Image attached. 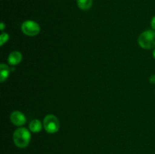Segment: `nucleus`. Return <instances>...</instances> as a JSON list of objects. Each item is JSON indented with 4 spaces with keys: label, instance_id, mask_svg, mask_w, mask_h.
<instances>
[{
    "label": "nucleus",
    "instance_id": "nucleus-11",
    "mask_svg": "<svg viewBox=\"0 0 155 154\" xmlns=\"http://www.w3.org/2000/svg\"><path fill=\"white\" fill-rule=\"evenodd\" d=\"M151 27H152L153 30H155V15H154V17H153L152 19H151Z\"/></svg>",
    "mask_w": 155,
    "mask_h": 154
},
{
    "label": "nucleus",
    "instance_id": "nucleus-13",
    "mask_svg": "<svg viewBox=\"0 0 155 154\" xmlns=\"http://www.w3.org/2000/svg\"><path fill=\"white\" fill-rule=\"evenodd\" d=\"M5 24L3 22H2L1 24H0V30H1L2 31H3L5 29Z\"/></svg>",
    "mask_w": 155,
    "mask_h": 154
},
{
    "label": "nucleus",
    "instance_id": "nucleus-4",
    "mask_svg": "<svg viewBox=\"0 0 155 154\" xmlns=\"http://www.w3.org/2000/svg\"><path fill=\"white\" fill-rule=\"evenodd\" d=\"M21 30L26 36H35L40 32V27L36 21L28 20L23 22L21 24Z\"/></svg>",
    "mask_w": 155,
    "mask_h": 154
},
{
    "label": "nucleus",
    "instance_id": "nucleus-9",
    "mask_svg": "<svg viewBox=\"0 0 155 154\" xmlns=\"http://www.w3.org/2000/svg\"><path fill=\"white\" fill-rule=\"evenodd\" d=\"M77 4L82 10H89L92 5V0H77Z\"/></svg>",
    "mask_w": 155,
    "mask_h": 154
},
{
    "label": "nucleus",
    "instance_id": "nucleus-3",
    "mask_svg": "<svg viewBox=\"0 0 155 154\" xmlns=\"http://www.w3.org/2000/svg\"><path fill=\"white\" fill-rule=\"evenodd\" d=\"M43 127L46 132L54 134L60 128V122L54 115L48 114L44 118Z\"/></svg>",
    "mask_w": 155,
    "mask_h": 154
},
{
    "label": "nucleus",
    "instance_id": "nucleus-7",
    "mask_svg": "<svg viewBox=\"0 0 155 154\" xmlns=\"http://www.w3.org/2000/svg\"><path fill=\"white\" fill-rule=\"evenodd\" d=\"M12 69L5 63L0 64V82H3L8 78Z\"/></svg>",
    "mask_w": 155,
    "mask_h": 154
},
{
    "label": "nucleus",
    "instance_id": "nucleus-1",
    "mask_svg": "<svg viewBox=\"0 0 155 154\" xmlns=\"http://www.w3.org/2000/svg\"><path fill=\"white\" fill-rule=\"evenodd\" d=\"M31 139V134L28 129L24 127L17 128L13 134L15 144L19 148H25L29 145Z\"/></svg>",
    "mask_w": 155,
    "mask_h": 154
},
{
    "label": "nucleus",
    "instance_id": "nucleus-6",
    "mask_svg": "<svg viewBox=\"0 0 155 154\" xmlns=\"http://www.w3.org/2000/svg\"><path fill=\"white\" fill-rule=\"evenodd\" d=\"M21 60H22V54L20 51H18L11 52L8 57V63L12 66L19 64Z\"/></svg>",
    "mask_w": 155,
    "mask_h": 154
},
{
    "label": "nucleus",
    "instance_id": "nucleus-8",
    "mask_svg": "<svg viewBox=\"0 0 155 154\" xmlns=\"http://www.w3.org/2000/svg\"><path fill=\"white\" fill-rule=\"evenodd\" d=\"M42 125L39 119H33L29 124V129L33 133H39L42 130Z\"/></svg>",
    "mask_w": 155,
    "mask_h": 154
},
{
    "label": "nucleus",
    "instance_id": "nucleus-2",
    "mask_svg": "<svg viewBox=\"0 0 155 154\" xmlns=\"http://www.w3.org/2000/svg\"><path fill=\"white\" fill-rule=\"evenodd\" d=\"M138 43L144 49H151L155 47V30H146L138 38Z\"/></svg>",
    "mask_w": 155,
    "mask_h": 154
},
{
    "label": "nucleus",
    "instance_id": "nucleus-5",
    "mask_svg": "<svg viewBox=\"0 0 155 154\" xmlns=\"http://www.w3.org/2000/svg\"><path fill=\"white\" fill-rule=\"evenodd\" d=\"M10 120L15 126H22L25 124L27 119L24 113L18 110H15L11 113Z\"/></svg>",
    "mask_w": 155,
    "mask_h": 154
},
{
    "label": "nucleus",
    "instance_id": "nucleus-14",
    "mask_svg": "<svg viewBox=\"0 0 155 154\" xmlns=\"http://www.w3.org/2000/svg\"><path fill=\"white\" fill-rule=\"evenodd\" d=\"M153 57H154V58L155 59V48L154 51H153Z\"/></svg>",
    "mask_w": 155,
    "mask_h": 154
},
{
    "label": "nucleus",
    "instance_id": "nucleus-12",
    "mask_svg": "<svg viewBox=\"0 0 155 154\" xmlns=\"http://www.w3.org/2000/svg\"><path fill=\"white\" fill-rule=\"evenodd\" d=\"M150 82L152 83V84H155V75H152L149 78Z\"/></svg>",
    "mask_w": 155,
    "mask_h": 154
},
{
    "label": "nucleus",
    "instance_id": "nucleus-10",
    "mask_svg": "<svg viewBox=\"0 0 155 154\" xmlns=\"http://www.w3.org/2000/svg\"><path fill=\"white\" fill-rule=\"evenodd\" d=\"M9 39V36L8 33H2L0 36V45L2 46L5 43L8 42V40Z\"/></svg>",
    "mask_w": 155,
    "mask_h": 154
}]
</instances>
